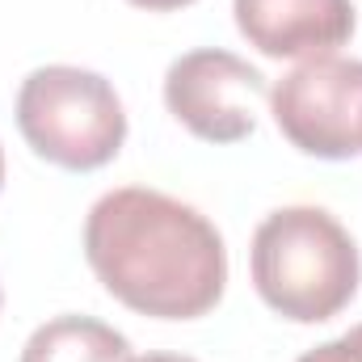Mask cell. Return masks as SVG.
Returning a JSON list of instances; mask_svg holds the SVG:
<instances>
[{
    "instance_id": "obj_1",
    "label": "cell",
    "mask_w": 362,
    "mask_h": 362,
    "mask_svg": "<svg viewBox=\"0 0 362 362\" xmlns=\"http://www.w3.org/2000/svg\"><path fill=\"white\" fill-rule=\"evenodd\" d=\"M97 282L139 316L194 320L223 299L228 253L215 223L160 189L127 185L97 198L85 219Z\"/></svg>"
},
{
    "instance_id": "obj_2",
    "label": "cell",
    "mask_w": 362,
    "mask_h": 362,
    "mask_svg": "<svg viewBox=\"0 0 362 362\" xmlns=\"http://www.w3.org/2000/svg\"><path fill=\"white\" fill-rule=\"evenodd\" d=\"M253 286L295 325L333 320L358 295V245L320 206H282L253 232Z\"/></svg>"
},
{
    "instance_id": "obj_3",
    "label": "cell",
    "mask_w": 362,
    "mask_h": 362,
    "mask_svg": "<svg viewBox=\"0 0 362 362\" xmlns=\"http://www.w3.org/2000/svg\"><path fill=\"white\" fill-rule=\"evenodd\" d=\"M17 127L42 160L72 173L110 165L127 139V114L114 85L72 64H51L21 81Z\"/></svg>"
},
{
    "instance_id": "obj_4",
    "label": "cell",
    "mask_w": 362,
    "mask_h": 362,
    "mask_svg": "<svg viewBox=\"0 0 362 362\" xmlns=\"http://www.w3.org/2000/svg\"><path fill=\"white\" fill-rule=\"evenodd\" d=\"M278 131L308 156L350 160L362 152V59L316 55L270 89Z\"/></svg>"
},
{
    "instance_id": "obj_5",
    "label": "cell",
    "mask_w": 362,
    "mask_h": 362,
    "mask_svg": "<svg viewBox=\"0 0 362 362\" xmlns=\"http://www.w3.org/2000/svg\"><path fill=\"white\" fill-rule=\"evenodd\" d=\"M266 76L219 47L189 51L169 64L165 72V105L181 127L206 144H240L253 135L262 101H266Z\"/></svg>"
},
{
    "instance_id": "obj_6",
    "label": "cell",
    "mask_w": 362,
    "mask_h": 362,
    "mask_svg": "<svg viewBox=\"0 0 362 362\" xmlns=\"http://www.w3.org/2000/svg\"><path fill=\"white\" fill-rule=\"evenodd\" d=\"M236 25L270 59L333 55L354 38L350 0H232Z\"/></svg>"
},
{
    "instance_id": "obj_7",
    "label": "cell",
    "mask_w": 362,
    "mask_h": 362,
    "mask_svg": "<svg viewBox=\"0 0 362 362\" xmlns=\"http://www.w3.org/2000/svg\"><path fill=\"white\" fill-rule=\"evenodd\" d=\"M21 362H131V346L93 316H55L30 333Z\"/></svg>"
},
{
    "instance_id": "obj_8",
    "label": "cell",
    "mask_w": 362,
    "mask_h": 362,
    "mask_svg": "<svg viewBox=\"0 0 362 362\" xmlns=\"http://www.w3.org/2000/svg\"><path fill=\"white\" fill-rule=\"evenodd\" d=\"M295 362H362V325L350 329L346 337H333V341L308 350L303 358H295Z\"/></svg>"
},
{
    "instance_id": "obj_9",
    "label": "cell",
    "mask_w": 362,
    "mask_h": 362,
    "mask_svg": "<svg viewBox=\"0 0 362 362\" xmlns=\"http://www.w3.org/2000/svg\"><path fill=\"white\" fill-rule=\"evenodd\" d=\"M135 8H148V13H169V8H181V4H194V0H127Z\"/></svg>"
},
{
    "instance_id": "obj_10",
    "label": "cell",
    "mask_w": 362,
    "mask_h": 362,
    "mask_svg": "<svg viewBox=\"0 0 362 362\" xmlns=\"http://www.w3.org/2000/svg\"><path fill=\"white\" fill-rule=\"evenodd\" d=\"M131 362H194L185 354H144V358H131Z\"/></svg>"
},
{
    "instance_id": "obj_11",
    "label": "cell",
    "mask_w": 362,
    "mask_h": 362,
    "mask_svg": "<svg viewBox=\"0 0 362 362\" xmlns=\"http://www.w3.org/2000/svg\"><path fill=\"white\" fill-rule=\"evenodd\" d=\"M0 185H4V148H0Z\"/></svg>"
}]
</instances>
